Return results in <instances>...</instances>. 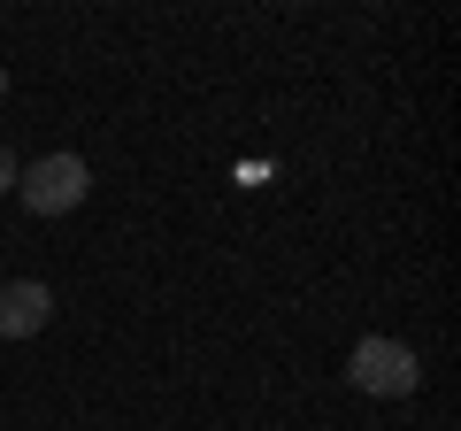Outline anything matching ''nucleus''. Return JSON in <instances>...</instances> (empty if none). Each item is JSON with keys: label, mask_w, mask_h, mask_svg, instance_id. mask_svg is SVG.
<instances>
[{"label": "nucleus", "mask_w": 461, "mask_h": 431, "mask_svg": "<svg viewBox=\"0 0 461 431\" xmlns=\"http://www.w3.org/2000/svg\"><path fill=\"white\" fill-rule=\"evenodd\" d=\"M47 316H54V293H47L39 278L0 285V339H32V332H47Z\"/></svg>", "instance_id": "3"}, {"label": "nucleus", "mask_w": 461, "mask_h": 431, "mask_svg": "<svg viewBox=\"0 0 461 431\" xmlns=\"http://www.w3.org/2000/svg\"><path fill=\"white\" fill-rule=\"evenodd\" d=\"M0 193H16V154L0 147Z\"/></svg>", "instance_id": "4"}, {"label": "nucleus", "mask_w": 461, "mask_h": 431, "mask_svg": "<svg viewBox=\"0 0 461 431\" xmlns=\"http://www.w3.org/2000/svg\"><path fill=\"white\" fill-rule=\"evenodd\" d=\"M16 193L32 216H69L93 193V170H85V154H39L32 170H16Z\"/></svg>", "instance_id": "2"}, {"label": "nucleus", "mask_w": 461, "mask_h": 431, "mask_svg": "<svg viewBox=\"0 0 461 431\" xmlns=\"http://www.w3.org/2000/svg\"><path fill=\"white\" fill-rule=\"evenodd\" d=\"M346 378H354V393L369 400H408L415 385H423V362H415V347H400V339H354V354H346Z\"/></svg>", "instance_id": "1"}]
</instances>
